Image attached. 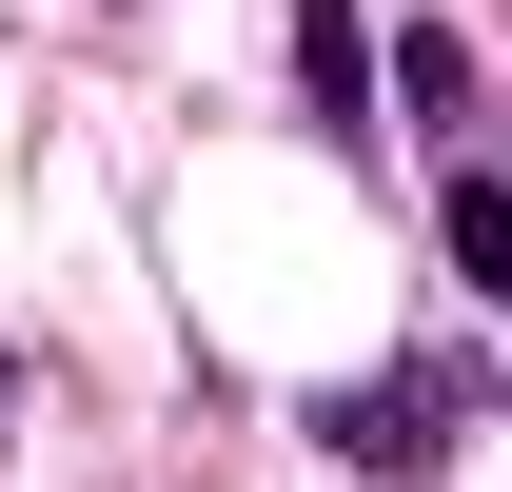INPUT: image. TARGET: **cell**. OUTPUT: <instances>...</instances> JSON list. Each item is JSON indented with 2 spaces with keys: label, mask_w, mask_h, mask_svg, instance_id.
<instances>
[{
  "label": "cell",
  "mask_w": 512,
  "mask_h": 492,
  "mask_svg": "<svg viewBox=\"0 0 512 492\" xmlns=\"http://www.w3.org/2000/svg\"><path fill=\"white\" fill-rule=\"evenodd\" d=\"M316 433H335L375 492L453 473V433H473V355H414V374H375V394H316Z\"/></svg>",
  "instance_id": "1"
},
{
  "label": "cell",
  "mask_w": 512,
  "mask_h": 492,
  "mask_svg": "<svg viewBox=\"0 0 512 492\" xmlns=\"http://www.w3.org/2000/svg\"><path fill=\"white\" fill-rule=\"evenodd\" d=\"M375 99H414L434 138H473V40H453V20H394V40H375Z\"/></svg>",
  "instance_id": "2"
},
{
  "label": "cell",
  "mask_w": 512,
  "mask_h": 492,
  "mask_svg": "<svg viewBox=\"0 0 512 492\" xmlns=\"http://www.w3.org/2000/svg\"><path fill=\"white\" fill-rule=\"evenodd\" d=\"M434 237H453V296H512V178H493V158L434 178Z\"/></svg>",
  "instance_id": "3"
},
{
  "label": "cell",
  "mask_w": 512,
  "mask_h": 492,
  "mask_svg": "<svg viewBox=\"0 0 512 492\" xmlns=\"http://www.w3.org/2000/svg\"><path fill=\"white\" fill-rule=\"evenodd\" d=\"M296 60H316L335 138H355V99H375V20H355V0H296Z\"/></svg>",
  "instance_id": "4"
}]
</instances>
